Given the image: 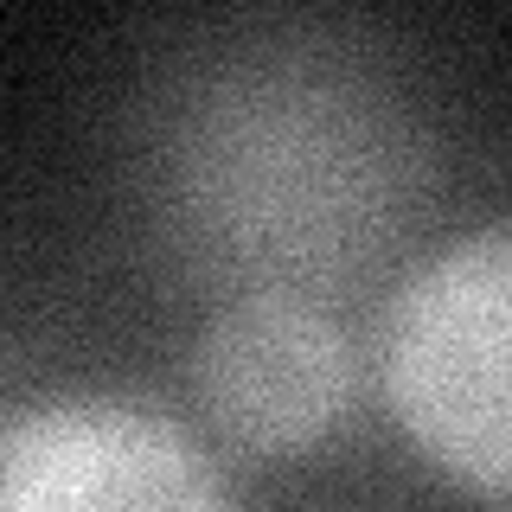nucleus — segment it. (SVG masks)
I'll use <instances>...</instances> for the list:
<instances>
[{
    "label": "nucleus",
    "mask_w": 512,
    "mask_h": 512,
    "mask_svg": "<svg viewBox=\"0 0 512 512\" xmlns=\"http://www.w3.org/2000/svg\"><path fill=\"white\" fill-rule=\"evenodd\" d=\"M378 391L448 487L512 506V218L429 250L378 314Z\"/></svg>",
    "instance_id": "nucleus-1"
},
{
    "label": "nucleus",
    "mask_w": 512,
    "mask_h": 512,
    "mask_svg": "<svg viewBox=\"0 0 512 512\" xmlns=\"http://www.w3.org/2000/svg\"><path fill=\"white\" fill-rule=\"evenodd\" d=\"M0 512H237L212 448L128 391H58L0 429Z\"/></svg>",
    "instance_id": "nucleus-2"
},
{
    "label": "nucleus",
    "mask_w": 512,
    "mask_h": 512,
    "mask_svg": "<svg viewBox=\"0 0 512 512\" xmlns=\"http://www.w3.org/2000/svg\"><path fill=\"white\" fill-rule=\"evenodd\" d=\"M192 404L231 448L256 461L308 455L359 397V352L320 301L295 288H250L192 333Z\"/></svg>",
    "instance_id": "nucleus-3"
}]
</instances>
